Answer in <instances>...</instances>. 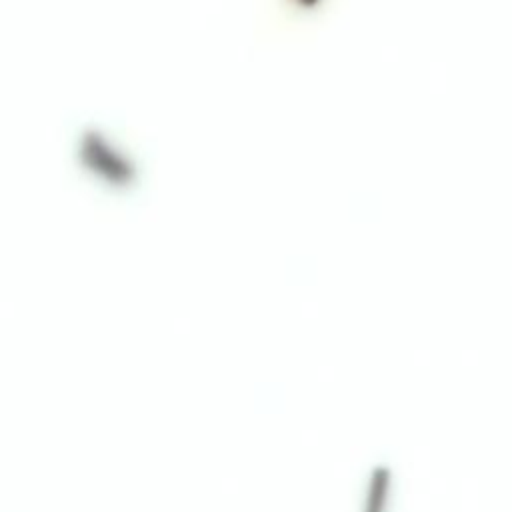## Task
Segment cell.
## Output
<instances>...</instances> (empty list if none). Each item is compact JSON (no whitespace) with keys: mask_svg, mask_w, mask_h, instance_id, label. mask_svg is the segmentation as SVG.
Returning a JSON list of instances; mask_svg holds the SVG:
<instances>
[{"mask_svg":"<svg viewBox=\"0 0 512 512\" xmlns=\"http://www.w3.org/2000/svg\"><path fill=\"white\" fill-rule=\"evenodd\" d=\"M70 170L104 200L136 198L144 180V156L124 126L102 118H80L70 130Z\"/></svg>","mask_w":512,"mask_h":512,"instance_id":"1","label":"cell"}]
</instances>
